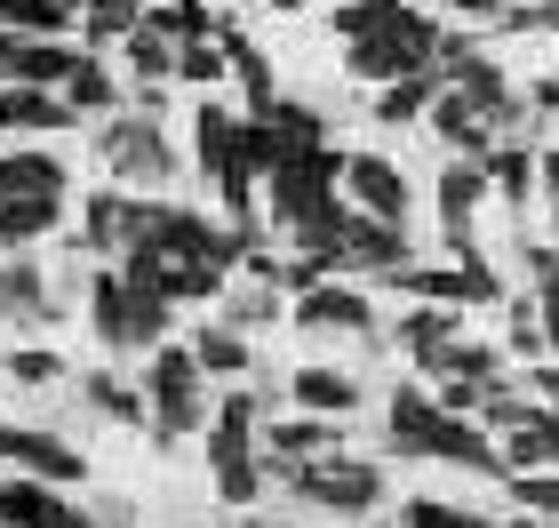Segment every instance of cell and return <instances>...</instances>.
<instances>
[{"label":"cell","mask_w":559,"mask_h":528,"mask_svg":"<svg viewBox=\"0 0 559 528\" xmlns=\"http://www.w3.org/2000/svg\"><path fill=\"white\" fill-rule=\"evenodd\" d=\"M88 313H96V344L105 352H152L160 329L176 320L168 296H144V289L120 281V272H88Z\"/></svg>","instance_id":"6da1fadb"},{"label":"cell","mask_w":559,"mask_h":528,"mask_svg":"<svg viewBox=\"0 0 559 528\" xmlns=\"http://www.w3.org/2000/svg\"><path fill=\"white\" fill-rule=\"evenodd\" d=\"M257 416H264V392H224L216 400V433H209V472H216V496L224 505H257V489H264V465L248 457V433H257Z\"/></svg>","instance_id":"7a4b0ae2"},{"label":"cell","mask_w":559,"mask_h":528,"mask_svg":"<svg viewBox=\"0 0 559 528\" xmlns=\"http://www.w3.org/2000/svg\"><path fill=\"white\" fill-rule=\"evenodd\" d=\"M440 24H431L424 9H408L392 24V33H368V40H352V57L344 72L352 81H376V89H392V81H408V72H431V57H440Z\"/></svg>","instance_id":"3957f363"},{"label":"cell","mask_w":559,"mask_h":528,"mask_svg":"<svg viewBox=\"0 0 559 528\" xmlns=\"http://www.w3.org/2000/svg\"><path fill=\"white\" fill-rule=\"evenodd\" d=\"M272 472L320 513H376V496H384V465L368 457H312V465H272Z\"/></svg>","instance_id":"277c9868"},{"label":"cell","mask_w":559,"mask_h":528,"mask_svg":"<svg viewBox=\"0 0 559 528\" xmlns=\"http://www.w3.org/2000/svg\"><path fill=\"white\" fill-rule=\"evenodd\" d=\"M144 400H152V433H160V441L200 433V424L216 416L209 392H200V361H192V352H176V344H152V385H144Z\"/></svg>","instance_id":"5b68a950"},{"label":"cell","mask_w":559,"mask_h":528,"mask_svg":"<svg viewBox=\"0 0 559 528\" xmlns=\"http://www.w3.org/2000/svg\"><path fill=\"white\" fill-rule=\"evenodd\" d=\"M88 144H96V161L112 176H129V185H168L176 176V144L160 137V120H144V113H105V129Z\"/></svg>","instance_id":"8992f818"},{"label":"cell","mask_w":559,"mask_h":528,"mask_svg":"<svg viewBox=\"0 0 559 528\" xmlns=\"http://www.w3.org/2000/svg\"><path fill=\"white\" fill-rule=\"evenodd\" d=\"M431 64H448L440 72V81L455 89V96H464V105L479 113V120H488V129H520V105H512V89H503V72L488 64V57H479V48L472 40H440V57H431Z\"/></svg>","instance_id":"52a82bcc"},{"label":"cell","mask_w":559,"mask_h":528,"mask_svg":"<svg viewBox=\"0 0 559 528\" xmlns=\"http://www.w3.org/2000/svg\"><path fill=\"white\" fill-rule=\"evenodd\" d=\"M416 305H496V265H400L392 272Z\"/></svg>","instance_id":"ba28073f"},{"label":"cell","mask_w":559,"mask_h":528,"mask_svg":"<svg viewBox=\"0 0 559 528\" xmlns=\"http://www.w3.org/2000/svg\"><path fill=\"white\" fill-rule=\"evenodd\" d=\"M344 200L360 216H376V224H408V176H400L392 161H376V153L344 161Z\"/></svg>","instance_id":"9c48e42d"},{"label":"cell","mask_w":559,"mask_h":528,"mask_svg":"<svg viewBox=\"0 0 559 528\" xmlns=\"http://www.w3.org/2000/svg\"><path fill=\"white\" fill-rule=\"evenodd\" d=\"M296 329H336V337H368V344H376V329H384V320H376V305H368L360 289L320 281V289L296 296Z\"/></svg>","instance_id":"30bf717a"},{"label":"cell","mask_w":559,"mask_h":528,"mask_svg":"<svg viewBox=\"0 0 559 528\" xmlns=\"http://www.w3.org/2000/svg\"><path fill=\"white\" fill-rule=\"evenodd\" d=\"M479 200H488V168H479V161H448V176H440V233H448V248H455V257H479V248H472V209H479Z\"/></svg>","instance_id":"8fae6325"},{"label":"cell","mask_w":559,"mask_h":528,"mask_svg":"<svg viewBox=\"0 0 559 528\" xmlns=\"http://www.w3.org/2000/svg\"><path fill=\"white\" fill-rule=\"evenodd\" d=\"M81 64H88L81 48H64V40H24V33H9V57H0V72H9V81L57 89V96H64V81H72Z\"/></svg>","instance_id":"7c38bea8"},{"label":"cell","mask_w":559,"mask_h":528,"mask_svg":"<svg viewBox=\"0 0 559 528\" xmlns=\"http://www.w3.org/2000/svg\"><path fill=\"white\" fill-rule=\"evenodd\" d=\"M416 457H440V465H464V472H503V448L479 433V424H464V416H431V433H424V448Z\"/></svg>","instance_id":"4fadbf2b"},{"label":"cell","mask_w":559,"mask_h":528,"mask_svg":"<svg viewBox=\"0 0 559 528\" xmlns=\"http://www.w3.org/2000/svg\"><path fill=\"white\" fill-rule=\"evenodd\" d=\"M455 329H464V320H455L448 305H416L408 320H400V344H408V361H416V368H431V376H448V361H455V344H464Z\"/></svg>","instance_id":"5bb4252c"},{"label":"cell","mask_w":559,"mask_h":528,"mask_svg":"<svg viewBox=\"0 0 559 528\" xmlns=\"http://www.w3.org/2000/svg\"><path fill=\"white\" fill-rule=\"evenodd\" d=\"M0 320H16V329H48L57 320V296H48L40 265H24V257L0 265Z\"/></svg>","instance_id":"9a60e30c"},{"label":"cell","mask_w":559,"mask_h":528,"mask_svg":"<svg viewBox=\"0 0 559 528\" xmlns=\"http://www.w3.org/2000/svg\"><path fill=\"white\" fill-rule=\"evenodd\" d=\"M0 200H64V161L24 144V153H0Z\"/></svg>","instance_id":"2e32d148"},{"label":"cell","mask_w":559,"mask_h":528,"mask_svg":"<svg viewBox=\"0 0 559 528\" xmlns=\"http://www.w3.org/2000/svg\"><path fill=\"white\" fill-rule=\"evenodd\" d=\"M344 265H368V272H384V281H392V272H400V265H416V257H408V233H400V224H376V216L352 209Z\"/></svg>","instance_id":"e0dca14e"},{"label":"cell","mask_w":559,"mask_h":528,"mask_svg":"<svg viewBox=\"0 0 559 528\" xmlns=\"http://www.w3.org/2000/svg\"><path fill=\"white\" fill-rule=\"evenodd\" d=\"M9 457L33 472V481H81V472H88L81 448H64L57 433H16V424H9Z\"/></svg>","instance_id":"ac0fdd59"},{"label":"cell","mask_w":559,"mask_h":528,"mask_svg":"<svg viewBox=\"0 0 559 528\" xmlns=\"http://www.w3.org/2000/svg\"><path fill=\"white\" fill-rule=\"evenodd\" d=\"M72 120L81 113H72L57 89H24V81L0 89V129H72Z\"/></svg>","instance_id":"d6986e66"},{"label":"cell","mask_w":559,"mask_h":528,"mask_svg":"<svg viewBox=\"0 0 559 528\" xmlns=\"http://www.w3.org/2000/svg\"><path fill=\"white\" fill-rule=\"evenodd\" d=\"M264 448H272V465H312V457H336V424L304 409V416H288V424H272Z\"/></svg>","instance_id":"ffe728a7"},{"label":"cell","mask_w":559,"mask_h":528,"mask_svg":"<svg viewBox=\"0 0 559 528\" xmlns=\"http://www.w3.org/2000/svg\"><path fill=\"white\" fill-rule=\"evenodd\" d=\"M296 409H312V416H352V409H360V376H344V368H296Z\"/></svg>","instance_id":"44dd1931"},{"label":"cell","mask_w":559,"mask_h":528,"mask_svg":"<svg viewBox=\"0 0 559 528\" xmlns=\"http://www.w3.org/2000/svg\"><path fill=\"white\" fill-rule=\"evenodd\" d=\"M192 137H200V168H209V176H233L240 168V120L224 113V105H200Z\"/></svg>","instance_id":"7402d4cb"},{"label":"cell","mask_w":559,"mask_h":528,"mask_svg":"<svg viewBox=\"0 0 559 528\" xmlns=\"http://www.w3.org/2000/svg\"><path fill=\"white\" fill-rule=\"evenodd\" d=\"M81 9H88V0H0V24L24 33V40H57Z\"/></svg>","instance_id":"603a6c76"},{"label":"cell","mask_w":559,"mask_h":528,"mask_svg":"<svg viewBox=\"0 0 559 528\" xmlns=\"http://www.w3.org/2000/svg\"><path fill=\"white\" fill-rule=\"evenodd\" d=\"M503 472H559V416H536L503 441Z\"/></svg>","instance_id":"cb8c5ba5"},{"label":"cell","mask_w":559,"mask_h":528,"mask_svg":"<svg viewBox=\"0 0 559 528\" xmlns=\"http://www.w3.org/2000/svg\"><path fill=\"white\" fill-rule=\"evenodd\" d=\"M448 81L440 72H408V81H392V89H376V120H392V129H408V120L431 113V96H440Z\"/></svg>","instance_id":"d4e9b609"},{"label":"cell","mask_w":559,"mask_h":528,"mask_svg":"<svg viewBox=\"0 0 559 528\" xmlns=\"http://www.w3.org/2000/svg\"><path fill=\"white\" fill-rule=\"evenodd\" d=\"M431 416H440V400H431L424 385H400L392 392V457H416L424 433H431Z\"/></svg>","instance_id":"484cf974"},{"label":"cell","mask_w":559,"mask_h":528,"mask_svg":"<svg viewBox=\"0 0 559 528\" xmlns=\"http://www.w3.org/2000/svg\"><path fill=\"white\" fill-rule=\"evenodd\" d=\"M224 57H233L240 89H248V113H272V105H280V89H272V57H264L257 40H240V33H224Z\"/></svg>","instance_id":"4316f807"},{"label":"cell","mask_w":559,"mask_h":528,"mask_svg":"<svg viewBox=\"0 0 559 528\" xmlns=\"http://www.w3.org/2000/svg\"><path fill=\"white\" fill-rule=\"evenodd\" d=\"M488 185L512 200V209H520V200H536V185H544L536 153H527V144H496V153H488Z\"/></svg>","instance_id":"83f0119b"},{"label":"cell","mask_w":559,"mask_h":528,"mask_svg":"<svg viewBox=\"0 0 559 528\" xmlns=\"http://www.w3.org/2000/svg\"><path fill=\"white\" fill-rule=\"evenodd\" d=\"M81 392H88V409H96V416H112V424H152V400H144V392H129L112 368H96Z\"/></svg>","instance_id":"f1b7e54d"},{"label":"cell","mask_w":559,"mask_h":528,"mask_svg":"<svg viewBox=\"0 0 559 528\" xmlns=\"http://www.w3.org/2000/svg\"><path fill=\"white\" fill-rule=\"evenodd\" d=\"M288 161H296V144L280 137L272 120H240V168H248V176H280Z\"/></svg>","instance_id":"f546056e"},{"label":"cell","mask_w":559,"mask_h":528,"mask_svg":"<svg viewBox=\"0 0 559 528\" xmlns=\"http://www.w3.org/2000/svg\"><path fill=\"white\" fill-rule=\"evenodd\" d=\"M192 361H200V376H248V344H240L233 320H224V329H200L192 337Z\"/></svg>","instance_id":"4dcf8cb0"},{"label":"cell","mask_w":559,"mask_h":528,"mask_svg":"<svg viewBox=\"0 0 559 528\" xmlns=\"http://www.w3.org/2000/svg\"><path fill=\"white\" fill-rule=\"evenodd\" d=\"M527 281H536L544 344H551V361H559V248H527Z\"/></svg>","instance_id":"1f68e13d"},{"label":"cell","mask_w":559,"mask_h":528,"mask_svg":"<svg viewBox=\"0 0 559 528\" xmlns=\"http://www.w3.org/2000/svg\"><path fill=\"white\" fill-rule=\"evenodd\" d=\"M479 416L503 424V433H520V424H536V416H551V409H544L536 392H520V385H503V376H496V385L479 392Z\"/></svg>","instance_id":"d6a6232c"},{"label":"cell","mask_w":559,"mask_h":528,"mask_svg":"<svg viewBox=\"0 0 559 528\" xmlns=\"http://www.w3.org/2000/svg\"><path fill=\"white\" fill-rule=\"evenodd\" d=\"M57 216H64V200H0V240H40V233H57Z\"/></svg>","instance_id":"836d02e7"},{"label":"cell","mask_w":559,"mask_h":528,"mask_svg":"<svg viewBox=\"0 0 559 528\" xmlns=\"http://www.w3.org/2000/svg\"><path fill=\"white\" fill-rule=\"evenodd\" d=\"M144 24L185 48V40H209V24H216V16H209V0H160V9H144Z\"/></svg>","instance_id":"e575fe53"},{"label":"cell","mask_w":559,"mask_h":528,"mask_svg":"<svg viewBox=\"0 0 559 528\" xmlns=\"http://www.w3.org/2000/svg\"><path fill=\"white\" fill-rule=\"evenodd\" d=\"M400 16H408V0H344V9H336V33H344V40H368V33H392Z\"/></svg>","instance_id":"d590c367"},{"label":"cell","mask_w":559,"mask_h":528,"mask_svg":"<svg viewBox=\"0 0 559 528\" xmlns=\"http://www.w3.org/2000/svg\"><path fill=\"white\" fill-rule=\"evenodd\" d=\"M120 48H129V72H136V81H168V72H176V40L152 33V24H136Z\"/></svg>","instance_id":"8d00e7d4"},{"label":"cell","mask_w":559,"mask_h":528,"mask_svg":"<svg viewBox=\"0 0 559 528\" xmlns=\"http://www.w3.org/2000/svg\"><path fill=\"white\" fill-rule=\"evenodd\" d=\"M64 105H72V113H112V105H120L112 72H105V64L88 57V64H81V72H72V81H64Z\"/></svg>","instance_id":"74e56055"},{"label":"cell","mask_w":559,"mask_h":528,"mask_svg":"<svg viewBox=\"0 0 559 528\" xmlns=\"http://www.w3.org/2000/svg\"><path fill=\"white\" fill-rule=\"evenodd\" d=\"M81 240H88V248H120V240H129V200L96 192V200H88V216H81Z\"/></svg>","instance_id":"f35d334b"},{"label":"cell","mask_w":559,"mask_h":528,"mask_svg":"<svg viewBox=\"0 0 559 528\" xmlns=\"http://www.w3.org/2000/svg\"><path fill=\"white\" fill-rule=\"evenodd\" d=\"M48 505H57V496H48L40 481H9V489H0V528H40Z\"/></svg>","instance_id":"ab89813d"},{"label":"cell","mask_w":559,"mask_h":528,"mask_svg":"<svg viewBox=\"0 0 559 528\" xmlns=\"http://www.w3.org/2000/svg\"><path fill=\"white\" fill-rule=\"evenodd\" d=\"M81 24H88V40H129L144 24V9H136V0H88Z\"/></svg>","instance_id":"60d3db41"},{"label":"cell","mask_w":559,"mask_h":528,"mask_svg":"<svg viewBox=\"0 0 559 528\" xmlns=\"http://www.w3.org/2000/svg\"><path fill=\"white\" fill-rule=\"evenodd\" d=\"M224 72H233V57H224L216 40H185V48H176V81L209 89V81H224Z\"/></svg>","instance_id":"b9f144b4"},{"label":"cell","mask_w":559,"mask_h":528,"mask_svg":"<svg viewBox=\"0 0 559 528\" xmlns=\"http://www.w3.org/2000/svg\"><path fill=\"white\" fill-rule=\"evenodd\" d=\"M503 481H512V505H520V513L559 520V472H503Z\"/></svg>","instance_id":"7bdbcfd3"},{"label":"cell","mask_w":559,"mask_h":528,"mask_svg":"<svg viewBox=\"0 0 559 528\" xmlns=\"http://www.w3.org/2000/svg\"><path fill=\"white\" fill-rule=\"evenodd\" d=\"M272 313H280V281H248V289H233V329H264Z\"/></svg>","instance_id":"ee69618b"},{"label":"cell","mask_w":559,"mask_h":528,"mask_svg":"<svg viewBox=\"0 0 559 528\" xmlns=\"http://www.w3.org/2000/svg\"><path fill=\"white\" fill-rule=\"evenodd\" d=\"M503 344H512L520 361H536V352H551V344H544V313H536V296H520V305H512V329H503Z\"/></svg>","instance_id":"f6af8a7d"},{"label":"cell","mask_w":559,"mask_h":528,"mask_svg":"<svg viewBox=\"0 0 559 528\" xmlns=\"http://www.w3.org/2000/svg\"><path fill=\"white\" fill-rule=\"evenodd\" d=\"M9 376L16 385H57L64 361H57V344H24V352H9Z\"/></svg>","instance_id":"bcb514c9"},{"label":"cell","mask_w":559,"mask_h":528,"mask_svg":"<svg viewBox=\"0 0 559 528\" xmlns=\"http://www.w3.org/2000/svg\"><path fill=\"white\" fill-rule=\"evenodd\" d=\"M400 528H472V513L440 505V496H408V513H400Z\"/></svg>","instance_id":"7dc6e473"},{"label":"cell","mask_w":559,"mask_h":528,"mask_svg":"<svg viewBox=\"0 0 559 528\" xmlns=\"http://www.w3.org/2000/svg\"><path fill=\"white\" fill-rule=\"evenodd\" d=\"M40 528H105V520H96V513H81V505H64V496H57V505H48V520Z\"/></svg>","instance_id":"c3c4849f"},{"label":"cell","mask_w":559,"mask_h":528,"mask_svg":"<svg viewBox=\"0 0 559 528\" xmlns=\"http://www.w3.org/2000/svg\"><path fill=\"white\" fill-rule=\"evenodd\" d=\"M440 9H464L472 24H496V16H503V0H440Z\"/></svg>","instance_id":"681fc988"},{"label":"cell","mask_w":559,"mask_h":528,"mask_svg":"<svg viewBox=\"0 0 559 528\" xmlns=\"http://www.w3.org/2000/svg\"><path fill=\"white\" fill-rule=\"evenodd\" d=\"M536 113H559V72H536Z\"/></svg>","instance_id":"f907efd6"},{"label":"cell","mask_w":559,"mask_h":528,"mask_svg":"<svg viewBox=\"0 0 559 528\" xmlns=\"http://www.w3.org/2000/svg\"><path fill=\"white\" fill-rule=\"evenodd\" d=\"M536 176H544V192H551V209H559V144H551V153L536 161Z\"/></svg>","instance_id":"816d5d0a"},{"label":"cell","mask_w":559,"mask_h":528,"mask_svg":"<svg viewBox=\"0 0 559 528\" xmlns=\"http://www.w3.org/2000/svg\"><path fill=\"white\" fill-rule=\"evenodd\" d=\"M240 528H288V520H240Z\"/></svg>","instance_id":"f5cc1de1"},{"label":"cell","mask_w":559,"mask_h":528,"mask_svg":"<svg viewBox=\"0 0 559 528\" xmlns=\"http://www.w3.org/2000/svg\"><path fill=\"white\" fill-rule=\"evenodd\" d=\"M0 457H9V424H0Z\"/></svg>","instance_id":"db71d44e"},{"label":"cell","mask_w":559,"mask_h":528,"mask_svg":"<svg viewBox=\"0 0 559 528\" xmlns=\"http://www.w3.org/2000/svg\"><path fill=\"white\" fill-rule=\"evenodd\" d=\"M272 9H304V0H272Z\"/></svg>","instance_id":"11a10c76"},{"label":"cell","mask_w":559,"mask_h":528,"mask_svg":"<svg viewBox=\"0 0 559 528\" xmlns=\"http://www.w3.org/2000/svg\"><path fill=\"white\" fill-rule=\"evenodd\" d=\"M368 528H400V520H368Z\"/></svg>","instance_id":"9f6ffc18"},{"label":"cell","mask_w":559,"mask_h":528,"mask_svg":"<svg viewBox=\"0 0 559 528\" xmlns=\"http://www.w3.org/2000/svg\"><path fill=\"white\" fill-rule=\"evenodd\" d=\"M0 57H9V33H0Z\"/></svg>","instance_id":"6f0895ef"}]
</instances>
